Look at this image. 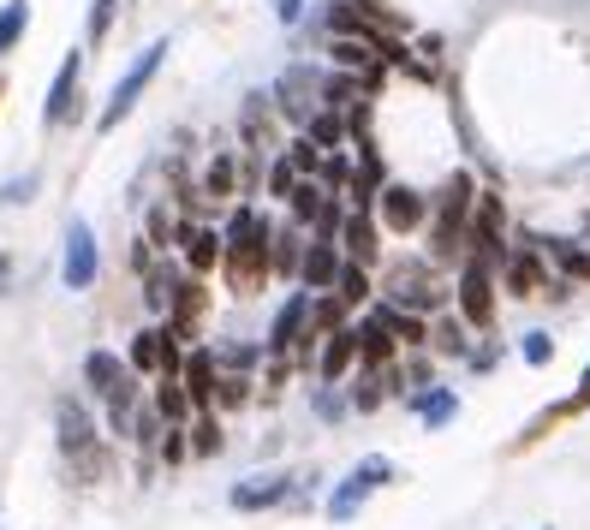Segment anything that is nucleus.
Masks as SVG:
<instances>
[{
    "instance_id": "nucleus-1",
    "label": "nucleus",
    "mask_w": 590,
    "mask_h": 530,
    "mask_svg": "<svg viewBox=\"0 0 590 530\" xmlns=\"http://www.w3.org/2000/svg\"><path fill=\"white\" fill-rule=\"evenodd\" d=\"M269 245H274V226L262 221L257 209H233L228 233H221V257H228L233 293H257L262 286V274H269Z\"/></svg>"
},
{
    "instance_id": "nucleus-2",
    "label": "nucleus",
    "mask_w": 590,
    "mask_h": 530,
    "mask_svg": "<svg viewBox=\"0 0 590 530\" xmlns=\"http://www.w3.org/2000/svg\"><path fill=\"white\" fill-rule=\"evenodd\" d=\"M84 382H90V394L102 399L108 429H114V435H132V423H137V370L132 363L96 346L90 358H84Z\"/></svg>"
},
{
    "instance_id": "nucleus-3",
    "label": "nucleus",
    "mask_w": 590,
    "mask_h": 530,
    "mask_svg": "<svg viewBox=\"0 0 590 530\" xmlns=\"http://www.w3.org/2000/svg\"><path fill=\"white\" fill-rule=\"evenodd\" d=\"M54 418H60V453L78 465L84 483H96V477H102V465H108V459H102V441H96V423L84 418L78 399H60Z\"/></svg>"
},
{
    "instance_id": "nucleus-4",
    "label": "nucleus",
    "mask_w": 590,
    "mask_h": 530,
    "mask_svg": "<svg viewBox=\"0 0 590 530\" xmlns=\"http://www.w3.org/2000/svg\"><path fill=\"white\" fill-rule=\"evenodd\" d=\"M471 204H477V192H471V173H454V180L442 185V204H435V257H454L459 245H466V233H471Z\"/></svg>"
},
{
    "instance_id": "nucleus-5",
    "label": "nucleus",
    "mask_w": 590,
    "mask_h": 530,
    "mask_svg": "<svg viewBox=\"0 0 590 530\" xmlns=\"http://www.w3.org/2000/svg\"><path fill=\"white\" fill-rule=\"evenodd\" d=\"M161 60H168V42H149V48H144V54H137V60H132V66H125V78L114 84V96H108V108H102V120H96V125H102V132H114V125L125 120V113H132V108H137V96H144V90H149V78H156V72H161Z\"/></svg>"
},
{
    "instance_id": "nucleus-6",
    "label": "nucleus",
    "mask_w": 590,
    "mask_h": 530,
    "mask_svg": "<svg viewBox=\"0 0 590 530\" xmlns=\"http://www.w3.org/2000/svg\"><path fill=\"white\" fill-rule=\"evenodd\" d=\"M388 477H394V465H388L382 453H370V459H358V471H353V477H341V489H334V495H329V519H334V525L358 519V507H364V501H370L376 489L388 483Z\"/></svg>"
},
{
    "instance_id": "nucleus-7",
    "label": "nucleus",
    "mask_w": 590,
    "mask_h": 530,
    "mask_svg": "<svg viewBox=\"0 0 590 530\" xmlns=\"http://www.w3.org/2000/svg\"><path fill=\"white\" fill-rule=\"evenodd\" d=\"M454 305H459V317H466L471 328H489V322H495V262L466 257V269H459V286H454Z\"/></svg>"
},
{
    "instance_id": "nucleus-8",
    "label": "nucleus",
    "mask_w": 590,
    "mask_h": 530,
    "mask_svg": "<svg viewBox=\"0 0 590 530\" xmlns=\"http://www.w3.org/2000/svg\"><path fill=\"white\" fill-rule=\"evenodd\" d=\"M84 113V54H66L54 72V84H48V102H42V125H54V132H66V125H78Z\"/></svg>"
},
{
    "instance_id": "nucleus-9",
    "label": "nucleus",
    "mask_w": 590,
    "mask_h": 530,
    "mask_svg": "<svg viewBox=\"0 0 590 530\" xmlns=\"http://www.w3.org/2000/svg\"><path fill=\"white\" fill-rule=\"evenodd\" d=\"M125 363L137 375H180V340H173V328H137L132 346H125Z\"/></svg>"
},
{
    "instance_id": "nucleus-10",
    "label": "nucleus",
    "mask_w": 590,
    "mask_h": 530,
    "mask_svg": "<svg viewBox=\"0 0 590 530\" xmlns=\"http://www.w3.org/2000/svg\"><path fill=\"white\" fill-rule=\"evenodd\" d=\"M96 274H102V250H96V233L84 221L66 226V262H60V281H66V293H90Z\"/></svg>"
},
{
    "instance_id": "nucleus-11",
    "label": "nucleus",
    "mask_w": 590,
    "mask_h": 530,
    "mask_svg": "<svg viewBox=\"0 0 590 530\" xmlns=\"http://www.w3.org/2000/svg\"><path fill=\"white\" fill-rule=\"evenodd\" d=\"M310 298H317V293L298 286V293L274 310V322H269V352H274V358H286L293 346H305V334H310Z\"/></svg>"
},
{
    "instance_id": "nucleus-12",
    "label": "nucleus",
    "mask_w": 590,
    "mask_h": 530,
    "mask_svg": "<svg viewBox=\"0 0 590 530\" xmlns=\"http://www.w3.org/2000/svg\"><path fill=\"white\" fill-rule=\"evenodd\" d=\"M298 495V483L286 471H257V477H245V483H233V507L238 513H262V507H281V501H293Z\"/></svg>"
},
{
    "instance_id": "nucleus-13",
    "label": "nucleus",
    "mask_w": 590,
    "mask_h": 530,
    "mask_svg": "<svg viewBox=\"0 0 590 530\" xmlns=\"http://www.w3.org/2000/svg\"><path fill=\"white\" fill-rule=\"evenodd\" d=\"M382 226L388 233H418L423 221H430V197L411 192V185H382Z\"/></svg>"
},
{
    "instance_id": "nucleus-14",
    "label": "nucleus",
    "mask_w": 590,
    "mask_h": 530,
    "mask_svg": "<svg viewBox=\"0 0 590 530\" xmlns=\"http://www.w3.org/2000/svg\"><path fill=\"white\" fill-rule=\"evenodd\" d=\"M341 250H334V238H310L305 245V262H298V286L305 293H334V281H341Z\"/></svg>"
},
{
    "instance_id": "nucleus-15",
    "label": "nucleus",
    "mask_w": 590,
    "mask_h": 530,
    "mask_svg": "<svg viewBox=\"0 0 590 530\" xmlns=\"http://www.w3.org/2000/svg\"><path fill=\"white\" fill-rule=\"evenodd\" d=\"M317 90H322L317 72H310V66H293V72L281 78V90H274V96H281V113H293L298 125H310V113H317Z\"/></svg>"
},
{
    "instance_id": "nucleus-16",
    "label": "nucleus",
    "mask_w": 590,
    "mask_h": 530,
    "mask_svg": "<svg viewBox=\"0 0 590 530\" xmlns=\"http://www.w3.org/2000/svg\"><path fill=\"white\" fill-rule=\"evenodd\" d=\"M180 382H185V394H192L197 406H216V382H221V370H216V352H209V346H197L192 358L180 363Z\"/></svg>"
},
{
    "instance_id": "nucleus-17",
    "label": "nucleus",
    "mask_w": 590,
    "mask_h": 530,
    "mask_svg": "<svg viewBox=\"0 0 590 530\" xmlns=\"http://www.w3.org/2000/svg\"><path fill=\"white\" fill-rule=\"evenodd\" d=\"M501 281H507L513 298H531L537 286H549V274H543V262H537V250H513V257L501 262Z\"/></svg>"
},
{
    "instance_id": "nucleus-18",
    "label": "nucleus",
    "mask_w": 590,
    "mask_h": 530,
    "mask_svg": "<svg viewBox=\"0 0 590 530\" xmlns=\"http://www.w3.org/2000/svg\"><path fill=\"white\" fill-rule=\"evenodd\" d=\"M358 358H364V370H382V363L394 358V334H388V322L376 317V310L358 322Z\"/></svg>"
},
{
    "instance_id": "nucleus-19",
    "label": "nucleus",
    "mask_w": 590,
    "mask_h": 530,
    "mask_svg": "<svg viewBox=\"0 0 590 530\" xmlns=\"http://www.w3.org/2000/svg\"><path fill=\"white\" fill-rule=\"evenodd\" d=\"M353 358H358V328L346 322V328H334L329 346H322V382H341V375L353 370Z\"/></svg>"
},
{
    "instance_id": "nucleus-20",
    "label": "nucleus",
    "mask_w": 590,
    "mask_h": 530,
    "mask_svg": "<svg viewBox=\"0 0 590 530\" xmlns=\"http://www.w3.org/2000/svg\"><path fill=\"white\" fill-rule=\"evenodd\" d=\"M180 250H185V262L204 274V269L221 262V233H209V226H180Z\"/></svg>"
},
{
    "instance_id": "nucleus-21",
    "label": "nucleus",
    "mask_w": 590,
    "mask_h": 530,
    "mask_svg": "<svg viewBox=\"0 0 590 530\" xmlns=\"http://www.w3.org/2000/svg\"><path fill=\"white\" fill-rule=\"evenodd\" d=\"M411 406H418L423 429H447V423L459 418V394H454V387H423V394L411 399Z\"/></svg>"
},
{
    "instance_id": "nucleus-22",
    "label": "nucleus",
    "mask_w": 590,
    "mask_h": 530,
    "mask_svg": "<svg viewBox=\"0 0 590 530\" xmlns=\"http://www.w3.org/2000/svg\"><path fill=\"white\" fill-rule=\"evenodd\" d=\"M192 406H197V399L185 394L180 375H161V387H156V411H161V418H168V423H185V418H192Z\"/></svg>"
},
{
    "instance_id": "nucleus-23",
    "label": "nucleus",
    "mask_w": 590,
    "mask_h": 530,
    "mask_svg": "<svg viewBox=\"0 0 590 530\" xmlns=\"http://www.w3.org/2000/svg\"><path fill=\"white\" fill-rule=\"evenodd\" d=\"M341 238H346V250H353V262H370L376 257V221L364 209L341 221Z\"/></svg>"
},
{
    "instance_id": "nucleus-24",
    "label": "nucleus",
    "mask_w": 590,
    "mask_h": 530,
    "mask_svg": "<svg viewBox=\"0 0 590 530\" xmlns=\"http://www.w3.org/2000/svg\"><path fill=\"white\" fill-rule=\"evenodd\" d=\"M298 262H305V245H298V221H293V226H281V233H274L269 269H274V274H298Z\"/></svg>"
},
{
    "instance_id": "nucleus-25",
    "label": "nucleus",
    "mask_w": 590,
    "mask_h": 530,
    "mask_svg": "<svg viewBox=\"0 0 590 530\" xmlns=\"http://www.w3.org/2000/svg\"><path fill=\"white\" fill-rule=\"evenodd\" d=\"M334 293H341V305H364V298H370V269L346 257V262H341V281H334Z\"/></svg>"
},
{
    "instance_id": "nucleus-26",
    "label": "nucleus",
    "mask_w": 590,
    "mask_h": 530,
    "mask_svg": "<svg viewBox=\"0 0 590 530\" xmlns=\"http://www.w3.org/2000/svg\"><path fill=\"white\" fill-rule=\"evenodd\" d=\"M466 317H447L435 322V352H447V358H471V340H466Z\"/></svg>"
},
{
    "instance_id": "nucleus-27",
    "label": "nucleus",
    "mask_w": 590,
    "mask_h": 530,
    "mask_svg": "<svg viewBox=\"0 0 590 530\" xmlns=\"http://www.w3.org/2000/svg\"><path fill=\"white\" fill-rule=\"evenodd\" d=\"M24 24H30V7H24V0H7V7H0V54H12V48H19Z\"/></svg>"
},
{
    "instance_id": "nucleus-28",
    "label": "nucleus",
    "mask_w": 590,
    "mask_h": 530,
    "mask_svg": "<svg viewBox=\"0 0 590 530\" xmlns=\"http://www.w3.org/2000/svg\"><path fill=\"white\" fill-rule=\"evenodd\" d=\"M322 204H329V192H322V180H298V192H293V221L305 226V221H317Z\"/></svg>"
},
{
    "instance_id": "nucleus-29",
    "label": "nucleus",
    "mask_w": 590,
    "mask_h": 530,
    "mask_svg": "<svg viewBox=\"0 0 590 530\" xmlns=\"http://www.w3.org/2000/svg\"><path fill=\"white\" fill-rule=\"evenodd\" d=\"M310 144L317 149H341V137H346V125H341V113H310Z\"/></svg>"
},
{
    "instance_id": "nucleus-30",
    "label": "nucleus",
    "mask_w": 590,
    "mask_h": 530,
    "mask_svg": "<svg viewBox=\"0 0 590 530\" xmlns=\"http://www.w3.org/2000/svg\"><path fill=\"white\" fill-rule=\"evenodd\" d=\"M233 185H238V168H233V156H216V161H209V180H204V192H209V197H233Z\"/></svg>"
},
{
    "instance_id": "nucleus-31",
    "label": "nucleus",
    "mask_w": 590,
    "mask_h": 530,
    "mask_svg": "<svg viewBox=\"0 0 590 530\" xmlns=\"http://www.w3.org/2000/svg\"><path fill=\"white\" fill-rule=\"evenodd\" d=\"M192 453H204V459H209V453H221V418H216V411H209V406H204V418H197Z\"/></svg>"
},
{
    "instance_id": "nucleus-32",
    "label": "nucleus",
    "mask_w": 590,
    "mask_h": 530,
    "mask_svg": "<svg viewBox=\"0 0 590 530\" xmlns=\"http://www.w3.org/2000/svg\"><path fill=\"white\" fill-rule=\"evenodd\" d=\"M353 406H358V411H376V406H382V375H376V370H364V375H358Z\"/></svg>"
},
{
    "instance_id": "nucleus-33",
    "label": "nucleus",
    "mask_w": 590,
    "mask_h": 530,
    "mask_svg": "<svg viewBox=\"0 0 590 530\" xmlns=\"http://www.w3.org/2000/svg\"><path fill=\"white\" fill-rule=\"evenodd\" d=\"M245 399H250L245 375H221V382H216V406H245Z\"/></svg>"
},
{
    "instance_id": "nucleus-34",
    "label": "nucleus",
    "mask_w": 590,
    "mask_h": 530,
    "mask_svg": "<svg viewBox=\"0 0 590 530\" xmlns=\"http://www.w3.org/2000/svg\"><path fill=\"white\" fill-rule=\"evenodd\" d=\"M269 192H274V197H293V192H298V168H293V161H274Z\"/></svg>"
},
{
    "instance_id": "nucleus-35",
    "label": "nucleus",
    "mask_w": 590,
    "mask_h": 530,
    "mask_svg": "<svg viewBox=\"0 0 590 530\" xmlns=\"http://www.w3.org/2000/svg\"><path fill=\"white\" fill-rule=\"evenodd\" d=\"M114 7H120V0H96V7H90V42H102V36H108V24H114Z\"/></svg>"
},
{
    "instance_id": "nucleus-36",
    "label": "nucleus",
    "mask_w": 590,
    "mask_h": 530,
    "mask_svg": "<svg viewBox=\"0 0 590 530\" xmlns=\"http://www.w3.org/2000/svg\"><path fill=\"white\" fill-rule=\"evenodd\" d=\"M525 363H549V358H555V340H549V334H525Z\"/></svg>"
},
{
    "instance_id": "nucleus-37",
    "label": "nucleus",
    "mask_w": 590,
    "mask_h": 530,
    "mask_svg": "<svg viewBox=\"0 0 590 530\" xmlns=\"http://www.w3.org/2000/svg\"><path fill=\"white\" fill-rule=\"evenodd\" d=\"M161 459H168V465H180V459H185V423H173L168 435H161Z\"/></svg>"
},
{
    "instance_id": "nucleus-38",
    "label": "nucleus",
    "mask_w": 590,
    "mask_h": 530,
    "mask_svg": "<svg viewBox=\"0 0 590 530\" xmlns=\"http://www.w3.org/2000/svg\"><path fill=\"white\" fill-rule=\"evenodd\" d=\"M274 19H281V24H298V19H305V0H274Z\"/></svg>"
},
{
    "instance_id": "nucleus-39",
    "label": "nucleus",
    "mask_w": 590,
    "mask_h": 530,
    "mask_svg": "<svg viewBox=\"0 0 590 530\" xmlns=\"http://www.w3.org/2000/svg\"><path fill=\"white\" fill-rule=\"evenodd\" d=\"M317 411H322V418H341V411H346V399H341V394H329V387H322V394H317Z\"/></svg>"
},
{
    "instance_id": "nucleus-40",
    "label": "nucleus",
    "mask_w": 590,
    "mask_h": 530,
    "mask_svg": "<svg viewBox=\"0 0 590 530\" xmlns=\"http://www.w3.org/2000/svg\"><path fill=\"white\" fill-rule=\"evenodd\" d=\"M7 204H30V180H12L7 185Z\"/></svg>"
},
{
    "instance_id": "nucleus-41",
    "label": "nucleus",
    "mask_w": 590,
    "mask_h": 530,
    "mask_svg": "<svg viewBox=\"0 0 590 530\" xmlns=\"http://www.w3.org/2000/svg\"><path fill=\"white\" fill-rule=\"evenodd\" d=\"M585 399H590V370H585V382H579V394H573V399H567V411H579V406H585Z\"/></svg>"
},
{
    "instance_id": "nucleus-42",
    "label": "nucleus",
    "mask_w": 590,
    "mask_h": 530,
    "mask_svg": "<svg viewBox=\"0 0 590 530\" xmlns=\"http://www.w3.org/2000/svg\"><path fill=\"white\" fill-rule=\"evenodd\" d=\"M7 281H12V262H7V257H0V293H7Z\"/></svg>"
}]
</instances>
